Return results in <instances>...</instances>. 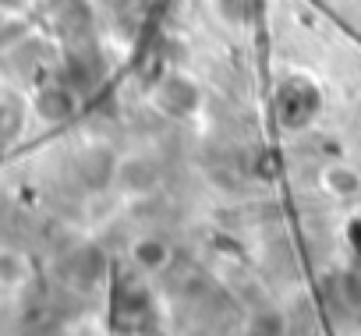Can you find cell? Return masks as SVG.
<instances>
[{
    "mask_svg": "<svg viewBox=\"0 0 361 336\" xmlns=\"http://www.w3.org/2000/svg\"><path fill=\"white\" fill-rule=\"evenodd\" d=\"M36 110H39L47 120H64V117L75 110V99H71V92H68V89L54 85V89H43V92H39Z\"/></svg>",
    "mask_w": 361,
    "mask_h": 336,
    "instance_id": "4",
    "label": "cell"
},
{
    "mask_svg": "<svg viewBox=\"0 0 361 336\" xmlns=\"http://www.w3.org/2000/svg\"><path fill=\"white\" fill-rule=\"evenodd\" d=\"M159 103H163V110H170V113L180 117V113H192L199 106V92H195V85L188 78L170 75L163 82V89H159Z\"/></svg>",
    "mask_w": 361,
    "mask_h": 336,
    "instance_id": "3",
    "label": "cell"
},
{
    "mask_svg": "<svg viewBox=\"0 0 361 336\" xmlns=\"http://www.w3.org/2000/svg\"><path fill=\"white\" fill-rule=\"evenodd\" d=\"M343 294H347L354 304H361V259H357V266H350V273L343 276Z\"/></svg>",
    "mask_w": 361,
    "mask_h": 336,
    "instance_id": "7",
    "label": "cell"
},
{
    "mask_svg": "<svg viewBox=\"0 0 361 336\" xmlns=\"http://www.w3.org/2000/svg\"><path fill=\"white\" fill-rule=\"evenodd\" d=\"M357 185H361V181H357L350 170H340V174L329 170V188H333V192H336V188H340V192H357Z\"/></svg>",
    "mask_w": 361,
    "mask_h": 336,
    "instance_id": "8",
    "label": "cell"
},
{
    "mask_svg": "<svg viewBox=\"0 0 361 336\" xmlns=\"http://www.w3.org/2000/svg\"><path fill=\"white\" fill-rule=\"evenodd\" d=\"M350 244H354V251L361 255V216L350 223Z\"/></svg>",
    "mask_w": 361,
    "mask_h": 336,
    "instance_id": "10",
    "label": "cell"
},
{
    "mask_svg": "<svg viewBox=\"0 0 361 336\" xmlns=\"http://www.w3.org/2000/svg\"><path fill=\"white\" fill-rule=\"evenodd\" d=\"M319 110V92L315 85H308L305 78H290L276 89V117L287 124V127H301L315 117Z\"/></svg>",
    "mask_w": 361,
    "mask_h": 336,
    "instance_id": "1",
    "label": "cell"
},
{
    "mask_svg": "<svg viewBox=\"0 0 361 336\" xmlns=\"http://www.w3.org/2000/svg\"><path fill=\"white\" fill-rule=\"evenodd\" d=\"M138 315H145V294H142V287H135V283H117V290H114V308H110L114 329H121V332L138 329Z\"/></svg>",
    "mask_w": 361,
    "mask_h": 336,
    "instance_id": "2",
    "label": "cell"
},
{
    "mask_svg": "<svg viewBox=\"0 0 361 336\" xmlns=\"http://www.w3.org/2000/svg\"><path fill=\"white\" fill-rule=\"evenodd\" d=\"M135 259L142 262V266H149V269H156L163 259H166V248L159 244V241H142L138 248H135Z\"/></svg>",
    "mask_w": 361,
    "mask_h": 336,
    "instance_id": "5",
    "label": "cell"
},
{
    "mask_svg": "<svg viewBox=\"0 0 361 336\" xmlns=\"http://www.w3.org/2000/svg\"><path fill=\"white\" fill-rule=\"evenodd\" d=\"M248 336H283V325L276 315H259L248 329Z\"/></svg>",
    "mask_w": 361,
    "mask_h": 336,
    "instance_id": "6",
    "label": "cell"
},
{
    "mask_svg": "<svg viewBox=\"0 0 361 336\" xmlns=\"http://www.w3.org/2000/svg\"><path fill=\"white\" fill-rule=\"evenodd\" d=\"M245 8H248V0H220V11H224L231 22H241V18H245Z\"/></svg>",
    "mask_w": 361,
    "mask_h": 336,
    "instance_id": "9",
    "label": "cell"
}]
</instances>
